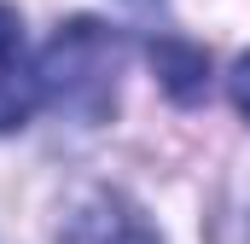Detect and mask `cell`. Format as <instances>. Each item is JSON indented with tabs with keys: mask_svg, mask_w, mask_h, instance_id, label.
<instances>
[{
	"mask_svg": "<svg viewBox=\"0 0 250 244\" xmlns=\"http://www.w3.org/2000/svg\"><path fill=\"white\" fill-rule=\"evenodd\" d=\"M117 64H123V41L93 18H76L53 35L41 59V99H53L76 122H105L117 105Z\"/></svg>",
	"mask_w": 250,
	"mask_h": 244,
	"instance_id": "obj_1",
	"label": "cell"
},
{
	"mask_svg": "<svg viewBox=\"0 0 250 244\" xmlns=\"http://www.w3.org/2000/svg\"><path fill=\"white\" fill-rule=\"evenodd\" d=\"M41 105V64L29 59L23 18L0 0V134L23 128Z\"/></svg>",
	"mask_w": 250,
	"mask_h": 244,
	"instance_id": "obj_2",
	"label": "cell"
},
{
	"mask_svg": "<svg viewBox=\"0 0 250 244\" xmlns=\"http://www.w3.org/2000/svg\"><path fill=\"white\" fill-rule=\"evenodd\" d=\"M59 244H157V233H151V221L140 215V203L128 192L99 186L93 198L76 203V215L64 221Z\"/></svg>",
	"mask_w": 250,
	"mask_h": 244,
	"instance_id": "obj_3",
	"label": "cell"
},
{
	"mask_svg": "<svg viewBox=\"0 0 250 244\" xmlns=\"http://www.w3.org/2000/svg\"><path fill=\"white\" fill-rule=\"evenodd\" d=\"M151 64H157V76H163V87H169L175 99H198V93H204V81H209L204 53H192V47H181V41L151 47Z\"/></svg>",
	"mask_w": 250,
	"mask_h": 244,
	"instance_id": "obj_4",
	"label": "cell"
},
{
	"mask_svg": "<svg viewBox=\"0 0 250 244\" xmlns=\"http://www.w3.org/2000/svg\"><path fill=\"white\" fill-rule=\"evenodd\" d=\"M227 87H233V105H239V117L250 122V53L233 64V76H227Z\"/></svg>",
	"mask_w": 250,
	"mask_h": 244,
	"instance_id": "obj_5",
	"label": "cell"
}]
</instances>
